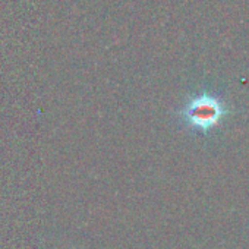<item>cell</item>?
<instances>
[{
    "instance_id": "6da1fadb",
    "label": "cell",
    "mask_w": 249,
    "mask_h": 249,
    "mask_svg": "<svg viewBox=\"0 0 249 249\" xmlns=\"http://www.w3.org/2000/svg\"><path fill=\"white\" fill-rule=\"evenodd\" d=\"M226 113L227 110L223 101L210 94H201L191 98L182 110V116L189 126L202 132L217 126Z\"/></svg>"
}]
</instances>
